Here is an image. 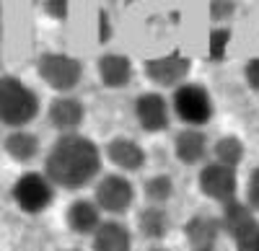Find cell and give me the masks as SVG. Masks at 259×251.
I'll return each instance as SVG.
<instances>
[{
    "label": "cell",
    "mask_w": 259,
    "mask_h": 251,
    "mask_svg": "<svg viewBox=\"0 0 259 251\" xmlns=\"http://www.w3.org/2000/svg\"><path fill=\"white\" fill-rule=\"evenodd\" d=\"M101 148L80 132H62L47 153L45 174L60 189H83L101 174Z\"/></svg>",
    "instance_id": "1"
},
{
    "label": "cell",
    "mask_w": 259,
    "mask_h": 251,
    "mask_svg": "<svg viewBox=\"0 0 259 251\" xmlns=\"http://www.w3.org/2000/svg\"><path fill=\"white\" fill-rule=\"evenodd\" d=\"M39 114V96L16 75H0V124L26 127Z\"/></svg>",
    "instance_id": "2"
},
{
    "label": "cell",
    "mask_w": 259,
    "mask_h": 251,
    "mask_svg": "<svg viewBox=\"0 0 259 251\" xmlns=\"http://www.w3.org/2000/svg\"><path fill=\"white\" fill-rule=\"evenodd\" d=\"M171 109L187 127H205L215 114L212 96L200 83H179L171 96Z\"/></svg>",
    "instance_id": "3"
},
{
    "label": "cell",
    "mask_w": 259,
    "mask_h": 251,
    "mask_svg": "<svg viewBox=\"0 0 259 251\" xmlns=\"http://www.w3.org/2000/svg\"><path fill=\"white\" fill-rule=\"evenodd\" d=\"M36 70H39V78L45 80L50 88H55L60 93L73 91L83 78V65L75 57L62 55V52L41 55L39 62H36Z\"/></svg>",
    "instance_id": "4"
},
{
    "label": "cell",
    "mask_w": 259,
    "mask_h": 251,
    "mask_svg": "<svg viewBox=\"0 0 259 251\" xmlns=\"http://www.w3.org/2000/svg\"><path fill=\"white\" fill-rule=\"evenodd\" d=\"M13 199L21 210L29 213V215L45 213L55 199V184L47 179V174L26 171L13 184Z\"/></svg>",
    "instance_id": "5"
},
{
    "label": "cell",
    "mask_w": 259,
    "mask_h": 251,
    "mask_svg": "<svg viewBox=\"0 0 259 251\" xmlns=\"http://www.w3.org/2000/svg\"><path fill=\"white\" fill-rule=\"evenodd\" d=\"M94 202L101 207V213L109 215H122L127 213L135 202V184L130 181L122 171L119 174H104L96 181L94 189Z\"/></svg>",
    "instance_id": "6"
},
{
    "label": "cell",
    "mask_w": 259,
    "mask_h": 251,
    "mask_svg": "<svg viewBox=\"0 0 259 251\" xmlns=\"http://www.w3.org/2000/svg\"><path fill=\"white\" fill-rule=\"evenodd\" d=\"M197 184H200V192L218 205H226V202L239 197V176H236V169L223 166L218 161L202 163Z\"/></svg>",
    "instance_id": "7"
},
{
    "label": "cell",
    "mask_w": 259,
    "mask_h": 251,
    "mask_svg": "<svg viewBox=\"0 0 259 251\" xmlns=\"http://www.w3.org/2000/svg\"><path fill=\"white\" fill-rule=\"evenodd\" d=\"M135 119L138 124L150 132V135H158L163 132L168 124H171V107H168V98L158 91H145L135 98Z\"/></svg>",
    "instance_id": "8"
},
{
    "label": "cell",
    "mask_w": 259,
    "mask_h": 251,
    "mask_svg": "<svg viewBox=\"0 0 259 251\" xmlns=\"http://www.w3.org/2000/svg\"><path fill=\"white\" fill-rule=\"evenodd\" d=\"M143 73L150 83H156V86H163V88L174 86L177 88L179 83H184V78L189 73V60L182 52H168V55H161V57H153V60H145Z\"/></svg>",
    "instance_id": "9"
},
{
    "label": "cell",
    "mask_w": 259,
    "mask_h": 251,
    "mask_svg": "<svg viewBox=\"0 0 259 251\" xmlns=\"http://www.w3.org/2000/svg\"><path fill=\"white\" fill-rule=\"evenodd\" d=\"M104 156L109 158V163L114 169H119L122 174H135L145 166V150L143 145L135 137H127V135H117L106 142Z\"/></svg>",
    "instance_id": "10"
},
{
    "label": "cell",
    "mask_w": 259,
    "mask_h": 251,
    "mask_svg": "<svg viewBox=\"0 0 259 251\" xmlns=\"http://www.w3.org/2000/svg\"><path fill=\"white\" fill-rule=\"evenodd\" d=\"M174 156L184 166H200L210 156V140L200 127H184L174 137Z\"/></svg>",
    "instance_id": "11"
},
{
    "label": "cell",
    "mask_w": 259,
    "mask_h": 251,
    "mask_svg": "<svg viewBox=\"0 0 259 251\" xmlns=\"http://www.w3.org/2000/svg\"><path fill=\"white\" fill-rule=\"evenodd\" d=\"M83 119H85V109H83V104L75 96L62 93V96L52 98V104H50V122H52L55 130L75 132L83 124Z\"/></svg>",
    "instance_id": "12"
},
{
    "label": "cell",
    "mask_w": 259,
    "mask_h": 251,
    "mask_svg": "<svg viewBox=\"0 0 259 251\" xmlns=\"http://www.w3.org/2000/svg\"><path fill=\"white\" fill-rule=\"evenodd\" d=\"M91 238L94 251H133V233L119 220H101Z\"/></svg>",
    "instance_id": "13"
},
{
    "label": "cell",
    "mask_w": 259,
    "mask_h": 251,
    "mask_svg": "<svg viewBox=\"0 0 259 251\" xmlns=\"http://www.w3.org/2000/svg\"><path fill=\"white\" fill-rule=\"evenodd\" d=\"M259 220H256V213L251 210V207H249V202L244 199H239V197H236V199H231V202H226L223 205V215H221V228H223V231L236 241V238H239V236H244L246 231H249V228H254Z\"/></svg>",
    "instance_id": "14"
},
{
    "label": "cell",
    "mask_w": 259,
    "mask_h": 251,
    "mask_svg": "<svg viewBox=\"0 0 259 251\" xmlns=\"http://www.w3.org/2000/svg\"><path fill=\"white\" fill-rule=\"evenodd\" d=\"M65 223L78 236H94V231L101 225V207L94 199H75L65 213Z\"/></svg>",
    "instance_id": "15"
},
{
    "label": "cell",
    "mask_w": 259,
    "mask_h": 251,
    "mask_svg": "<svg viewBox=\"0 0 259 251\" xmlns=\"http://www.w3.org/2000/svg\"><path fill=\"white\" fill-rule=\"evenodd\" d=\"M99 78L106 88H124L133 80V62L119 52H106L99 57Z\"/></svg>",
    "instance_id": "16"
},
{
    "label": "cell",
    "mask_w": 259,
    "mask_h": 251,
    "mask_svg": "<svg viewBox=\"0 0 259 251\" xmlns=\"http://www.w3.org/2000/svg\"><path fill=\"white\" fill-rule=\"evenodd\" d=\"M221 218H212V215H192L184 223V238L189 241L192 248L197 246H215L221 236Z\"/></svg>",
    "instance_id": "17"
},
{
    "label": "cell",
    "mask_w": 259,
    "mask_h": 251,
    "mask_svg": "<svg viewBox=\"0 0 259 251\" xmlns=\"http://www.w3.org/2000/svg\"><path fill=\"white\" fill-rule=\"evenodd\" d=\"M138 228H140V233L150 241L166 238L168 231H171V220H168V213L163 210V205H148L145 210H140Z\"/></svg>",
    "instance_id": "18"
},
{
    "label": "cell",
    "mask_w": 259,
    "mask_h": 251,
    "mask_svg": "<svg viewBox=\"0 0 259 251\" xmlns=\"http://www.w3.org/2000/svg\"><path fill=\"white\" fill-rule=\"evenodd\" d=\"M6 153L18 163H29L39 153V137L24 127H18L6 137Z\"/></svg>",
    "instance_id": "19"
},
{
    "label": "cell",
    "mask_w": 259,
    "mask_h": 251,
    "mask_svg": "<svg viewBox=\"0 0 259 251\" xmlns=\"http://www.w3.org/2000/svg\"><path fill=\"white\" fill-rule=\"evenodd\" d=\"M212 161H218L223 166H231V169H239L244 156H246V145L241 137H236V135H223L212 142Z\"/></svg>",
    "instance_id": "20"
},
{
    "label": "cell",
    "mask_w": 259,
    "mask_h": 251,
    "mask_svg": "<svg viewBox=\"0 0 259 251\" xmlns=\"http://www.w3.org/2000/svg\"><path fill=\"white\" fill-rule=\"evenodd\" d=\"M143 194H145L148 205H166L171 197H174V179H171L168 174L150 176L143 184Z\"/></svg>",
    "instance_id": "21"
},
{
    "label": "cell",
    "mask_w": 259,
    "mask_h": 251,
    "mask_svg": "<svg viewBox=\"0 0 259 251\" xmlns=\"http://www.w3.org/2000/svg\"><path fill=\"white\" fill-rule=\"evenodd\" d=\"M228 44H231V29L228 26H215L207 36V55L215 62H223L228 55Z\"/></svg>",
    "instance_id": "22"
},
{
    "label": "cell",
    "mask_w": 259,
    "mask_h": 251,
    "mask_svg": "<svg viewBox=\"0 0 259 251\" xmlns=\"http://www.w3.org/2000/svg\"><path fill=\"white\" fill-rule=\"evenodd\" d=\"M233 13H236L233 0H210V18L215 24H223V21H228Z\"/></svg>",
    "instance_id": "23"
},
{
    "label": "cell",
    "mask_w": 259,
    "mask_h": 251,
    "mask_svg": "<svg viewBox=\"0 0 259 251\" xmlns=\"http://www.w3.org/2000/svg\"><path fill=\"white\" fill-rule=\"evenodd\" d=\"M246 202H249V207L259 215V166L249 174V179H246Z\"/></svg>",
    "instance_id": "24"
},
{
    "label": "cell",
    "mask_w": 259,
    "mask_h": 251,
    "mask_svg": "<svg viewBox=\"0 0 259 251\" xmlns=\"http://www.w3.org/2000/svg\"><path fill=\"white\" fill-rule=\"evenodd\" d=\"M45 13L55 21H65L70 13V0H45Z\"/></svg>",
    "instance_id": "25"
},
{
    "label": "cell",
    "mask_w": 259,
    "mask_h": 251,
    "mask_svg": "<svg viewBox=\"0 0 259 251\" xmlns=\"http://www.w3.org/2000/svg\"><path fill=\"white\" fill-rule=\"evenodd\" d=\"M244 78H246V86H249L251 91H259V57L246 60V65H244Z\"/></svg>",
    "instance_id": "26"
},
{
    "label": "cell",
    "mask_w": 259,
    "mask_h": 251,
    "mask_svg": "<svg viewBox=\"0 0 259 251\" xmlns=\"http://www.w3.org/2000/svg\"><path fill=\"white\" fill-rule=\"evenodd\" d=\"M99 24H101V41H106V36L112 34V29H109V24H106V16L104 13L99 16Z\"/></svg>",
    "instance_id": "27"
},
{
    "label": "cell",
    "mask_w": 259,
    "mask_h": 251,
    "mask_svg": "<svg viewBox=\"0 0 259 251\" xmlns=\"http://www.w3.org/2000/svg\"><path fill=\"white\" fill-rule=\"evenodd\" d=\"M192 251H215V246H197V248H192Z\"/></svg>",
    "instance_id": "28"
},
{
    "label": "cell",
    "mask_w": 259,
    "mask_h": 251,
    "mask_svg": "<svg viewBox=\"0 0 259 251\" xmlns=\"http://www.w3.org/2000/svg\"><path fill=\"white\" fill-rule=\"evenodd\" d=\"M148 251H168V248H163V246H153V248H148Z\"/></svg>",
    "instance_id": "29"
},
{
    "label": "cell",
    "mask_w": 259,
    "mask_h": 251,
    "mask_svg": "<svg viewBox=\"0 0 259 251\" xmlns=\"http://www.w3.org/2000/svg\"><path fill=\"white\" fill-rule=\"evenodd\" d=\"M65 251H80V248H65Z\"/></svg>",
    "instance_id": "30"
}]
</instances>
